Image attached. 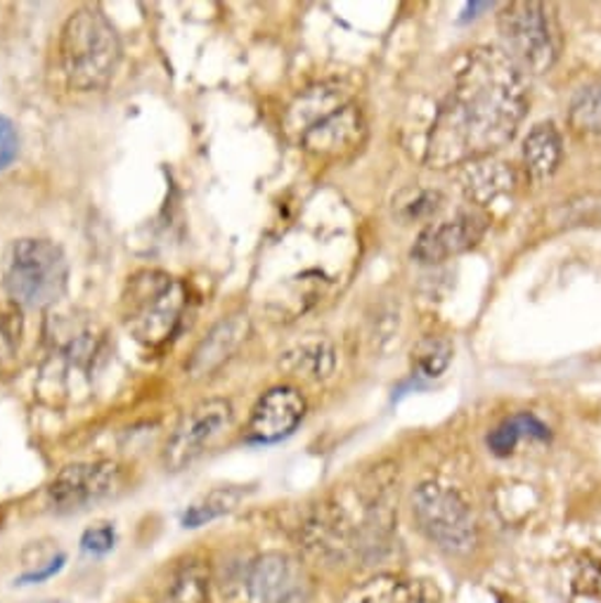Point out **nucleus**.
I'll return each instance as SVG.
<instances>
[{
    "mask_svg": "<svg viewBox=\"0 0 601 603\" xmlns=\"http://www.w3.org/2000/svg\"><path fill=\"white\" fill-rule=\"evenodd\" d=\"M280 367L287 375L308 381H325L336 367V348L325 336H303L280 353Z\"/></svg>",
    "mask_w": 601,
    "mask_h": 603,
    "instance_id": "obj_14",
    "label": "nucleus"
},
{
    "mask_svg": "<svg viewBox=\"0 0 601 603\" xmlns=\"http://www.w3.org/2000/svg\"><path fill=\"white\" fill-rule=\"evenodd\" d=\"M488 219L481 213H459L453 221L426 227L412 246V258L420 263H441L469 252L481 242Z\"/></svg>",
    "mask_w": 601,
    "mask_h": 603,
    "instance_id": "obj_12",
    "label": "nucleus"
},
{
    "mask_svg": "<svg viewBox=\"0 0 601 603\" xmlns=\"http://www.w3.org/2000/svg\"><path fill=\"white\" fill-rule=\"evenodd\" d=\"M526 110L528 86L510 53L492 45L467 51L431 123L424 161L450 168L486 159L512 141Z\"/></svg>",
    "mask_w": 601,
    "mask_h": 603,
    "instance_id": "obj_1",
    "label": "nucleus"
},
{
    "mask_svg": "<svg viewBox=\"0 0 601 603\" xmlns=\"http://www.w3.org/2000/svg\"><path fill=\"white\" fill-rule=\"evenodd\" d=\"M521 438H535V440H547L549 428L537 420L535 414H516L512 420L500 424L496 431L488 436V447L498 457L510 455Z\"/></svg>",
    "mask_w": 601,
    "mask_h": 603,
    "instance_id": "obj_18",
    "label": "nucleus"
},
{
    "mask_svg": "<svg viewBox=\"0 0 601 603\" xmlns=\"http://www.w3.org/2000/svg\"><path fill=\"white\" fill-rule=\"evenodd\" d=\"M561 161V135L552 121H543L531 129L523 141V164L533 180H547Z\"/></svg>",
    "mask_w": 601,
    "mask_h": 603,
    "instance_id": "obj_15",
    "label": "nucleus"
},
{
    "mask_svg": "<svg viewBox=\"0 0 601 603\" xmlns=\"http://www.w3.org/2000/svg\"><path fill=\"white\" fill-rule=\"evenodd\" d=\"M116 545V531L112 523H98L88 528L81 537V549L90 556H104L110 554Z\"/></svg>",
    "mask_w": 601,
    "mask_h": 603,
    "instance_id": "obj_24",
    "label": "nucleus"
},
{
    "mask_svg": "<svg viewBox=\"0 0 601 603\" xmlns=\"http://www.w3.org/2000/svg\"><path fill=\"white\" fill-rule=\"evenodd\" d=\"M285 129L303 152L322 161H342L365 141V116L353 92L338 81L305 88L289 104Z\"/></svg>",
    "mask_w": 601,
    "mask_h": 603,
    "instance_id": "obj_2",
    "label": "nucleus"
},
{
    "mask_svg": "<svg viewBox=\"0 0 601 603\" xmlns=\"http://www.w3.org/2000/svg\"><path fill=\"white\" fill-rule=\"evenodd\" d=\"M412 514L420 531L445 551L461 554L476 543V525L469 506L450 485L436 481L422 483L412 494Z\"/></svg>",
    "mask_w": 601,
    "mask_h": 603,
    "instance_id": "obj_6",
    "label": "nucleus"
},
{
    "mask_svg": "<svg viewBox=\"0 0 601 603\" xmlns=\"http://www.w3.org/2000/svg\"><path fill=\"white\" fill-rule=\"evenodd\" d=\"M510 57L531 74H545L559 55L557 31L543 3H510L498 18Z\"/></svg>",
    "mask_w": 601,
    "mask_h": 603,
    "instance_id": "obj_7",
    "label": "nucleus"
},
{
    "mask_svg": "<svg viewBox=\"0 0 601 603\" xmlns=\"http://www.w3.org/2000/svg\"><path fill=\"white\" fill-rule=\"evenodd\" d=\"M244 494L246 490L233 488V485L215 488L188 506V512L182 514V525L185 528H199V525H207L215 518H221L233 512V509L242 502Z\"/></svg>",
    "mask_w": 601,
    "mask_h": 603,
    "instance_id": "obj_19",
    "label": "nucleus"
},
{
    "mask_svg": "<svg viewBox=\"0 0 601 603\" xmlns=\"http://www.w3.org/2000/svg\"><path fill=\"white\" fill-rule=\"evenodd\" d=\"M571 129L585 135H601V83L585 86L576 92L568 110Z\"/></svg>",
    "mask_w": 601,
    "mask_h": 603,
    "instance_id": "obj_20",
    "label": "nucleus"
},
{
    "mask_svg": "<svg viewBox=\"0 0 601 603\" xmlns=\"http://www.w3.org/2000/svg\"><path fill=\"white\" fill-rule=\"evenodd\" d=\"M62 566H65V556L59 554L57 559L48 561V566H43L41 570H31V573L22 576V578L18 580V584H34V582H43V580H48V578H53L55 573H59Z\"/></svg>",
    "mask_w": 601,
    "mask_h": 603,
    "instance_id": "obj_26",
    "label": "nucleus"
},
{
    "mask_svg": "<svg viewBox=\"0 0 601 603\" xmlns=\"http://www.w3.org/2000/svg\"><path fill=\"white\" fill-rule=\"evenodd\" d=\"M22 336V320L14 308H0V362L18 350Z\"/></svg>",
    "mask_w": 601,
    "mask_h": 603,
    "instance_id": "obj_23",
    "label": "nucleus"
},
{
    "mask_svg": "<svg viewBox=\"0 0 601 603\" xmlns=\"http://www.w3.org/2000/svg\"><path fill=\"white\" fill-rule=\"evenodd\" d=\"M233 424V405L225 398H207L180 414L164 445V467L182 471Z\"/></svg>",
    "mask_w": 601,
    "mask_h": 603,
    "instance_id": "obj_8",
    "label": "nucleus"
},
{
    "mask_svg": "<svg viewBox=\"0 0 601 603\" xmlns=\"http://www.w3.org/2000/svg\"><path fill=\"white\" fill-rule=\"evenodd\" d=\"M209 601V570L204 563H185L171 584V603H207Z\"/></svg>",
    "mask_w": 601,
    "mask_h": 603,
    "instance_id": "obj_21",
    "label": "nucleus"
},
{
    "mask_svg": "<svg viewBox=\"0 0 601 603\" xmlns=\"http://www.w3.org/2000/svg\"><path fill=\"white\" fill-rule=\"evenodd\" d=\"M498 603H521V601H516V599H512V596H500Z\"/></svg>",
    "mask_w": 601,
    "mask_h": 603,
    "instance_id": "obj_27",
    "label": "nucleus"
},
{
    "mask_svg": "<svg viewBox=\"0 0 601 603\" xmlns=\"http://www.w3.org/2000/svg\"><path fill=\"white\" fill-rule=\"evenodd\" d=\"M185 308H188V287L180 277L143 268L133 272L121 291L119 317L137 344L162 348L178 332Z\"/></svg>",
    "mask_w": 601,
    "mask_h": 603,
    "instance_id": "obj_4",
    "label": "nucleus"
},
{
    "mask_svg": "<svg viewBox=\"0 0 601 603\" xmlns=\"http://www.w3.org/2000/svg\"><path fill=\"white\" fill-rule=\"evenodd\" d=\"M246 336H249V320H246V315L223 317L221 322H215L204 334L202 342L194 346L185 369H188V375L192 379L211 377L233 358L237 348L246 342Z\"/></svg>",
    "mask_w": 601,
    "mask_h": 603,
    "instance_id": "obj_13",
    "label": "nucleus"
},
{
    "mask_svg": "<svg viewBox=\"0 0 601 603\" xmlns=\"http://www.w3.org/2000/svg\"><path fill=\"white\" fill-rule=\"evenodd\" d=\"M36 603H65V601H55V599H51V601H36Z\"/></svg>",
    "mask_w": 601,
    "mask_h": 603,
    "instance_id": "obj_28",
    "label": "nucleus"
},
{
    "mask_svg": "<svg viewBox=\"0 0 601 603\" xmlns=\"http://www.w3.org/2000/svg\"><path fill=\"white\" fill-rule=\"evenodd\" d=\"M246 592L252 603H308L311 580L291 556L272 551L258 556L252 563Z\"/></svg>",
    "mask_w": 601,
    "mask_h": 603,
    "instance_id": "obj_10",
    "label": "nucleus"
},
{
    "mask_svg": "<svg viewBox=\"0 0 601 603\" xmlns=\"http://www.w3.org/2000/svg\"><path fill=\"white\" fill-rule=\"evenodd\" d=\"M363 603H443V594L431 580L379 578L365 590Z\"/></svg>",
    "mask_w": 601,
    "mask_h": 603,
    "instance_id": "obj_16",
    "label": "nucleus"
},
{
    "mask_svg": "<svg viewBox=\"0 0 601 603\" xmlns=\"http://www.w3.org/2000/svg\"><path fill=\"white\" fill-rule=\"evenodd\" d=\"M59 69L74 92L110 86L121 62V41L100 8L74 10L59 31Z\"/></svg>",
    "mask_w": 601,
    "mask_h": 603,
    "instance_id": "obj_3",
    "label": "nucleus"
},
{
    "mask_svg": "<svg viewBox=\"0 0 601 603\" xmlns=\"http://www.w3.org/2000/svg\"><path fill=\"white\" fill-rule=\"evenodd\" d=\"M69 263L51 239L22 237L10 244L3 260V284L10 301L29 311H45L67 291Z\"/></svg>",
    "mask_w": 601,
    "mask_h": 603,
    "instance_id": "obj_5",
    "label": "nucleus"
},
{
    "mask_svg": "<svg viewBox=\"0 0 601 603\" xmlns=\"http://www.w3.org/2000/svg\"><path fill=\"white\" fill-rule=\"evenodd\" d=\"M121 485V467L110 459L76 461L62 469L48 485V502L57 512H79Z\"/></svg>",
    "mask_w": 601,
    "mask_h": 603,
    "instance_id": "obj_9",
    "label": "nucleus"
},
{
    "mask_svg": "<svg viewBox=\"0 0 601 603\" xmlns=\"http://www.w3.org/2000/svg\"><path fill=\"white\" fill-rule=\"evenodd\" d=\"M18 152H20L18 131H14L10 119L0 116V171H3V168H8L14 161Z\"/></svg>",
    "mask_w": 601,
    "mask_h": 603,
    "instance_id": "obj_25",
    "label": "nucleus"
},
{
    "mask_svg": "<svg viewBox=\"0 0 601 603\" xmlns=\"http://www.w3.org/2000/svg\"><path fill=\"white\" fill-rule=\"evenodd\" d=\"M305 416V398L294 386H275L258 398L252 410L246 438L252 443L270 445L297 431Z\"/></svg>",
    "mask_w": 601,
    "mask_h": 603,
    "instance_id": "obj_11",
    "label": "nucleus"
},
{
    "mask_svg": "<svg viewBox=\"0 0 601 603\" xmlns=\"http://www.w3.org/2000/svg\"><path fill=\"white\" fill-rule=\"evenodd\" d=\"M514 185V174L512 168H507V164L500 161H471L469 168L461 176V188H465L467 197L476 204H488V201L498 199L500 194L510 192Z\"/></svg>",
    "mask_w": 601,
    "mask_h": 603,
    "instance_id": "obj_17",
    "label": "nucleus"
},
{
    "mask_svg": "<svg viewBox=\"0 0 601 603\" xmlns=\"http://www.w3.org/2000/svg\"><path fill=\"white\" fill-rule=\"evenodd\" d=\"M453 360L450 342L438 336H429L418 346V367L424 377H441Z\"/></svg>",
    "mask_w": 601,
    "mask_h": 603,
    "instance_id": "obj_22",
    "label": "nucleus"
}]
</instances>
